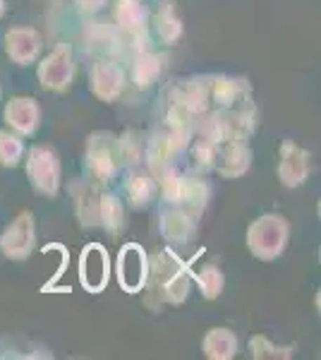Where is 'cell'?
I'll return each instance as SVG.
<instances>
[{
  "instance_id": "6da1fadb",
  "label": "cell",
  "mask_w": 321,
  "mask_h": 360,
  "mask_svg": "<svg viewBox=\"0 0 321 360\" xmlns=\"http://www.w3.org/2000/svg\"><path fill=\"white\" fill-rule=\"evenodd\" d=\"M151 274H154V281H159L163 300L178 305L188 298L190 278H192L190 264L183 262L173 250H163L159 257H156L154 266H151Z\"/></svg>"
},
{
  "instance_id": "7a4b0ae2",
  "label": "cell",
  "mask_w": 321,
  "mask_h": 360,
  "mask_svg": "<svg viewBox=\"0 0 321 360\" xmlns=\"http://www.w3.org/2000/svg\"><path fill=\"white\" fill-rule=\"evenodd\" d=\"M288 243V224L276 214H266L249 226L247 245L259 259H276Z\"/></svg>"
},
{
  "instance_id": "3957f363",
  "label": "cell",
  "mask_w": 321,
  "mask_h": 360,
  "mask_svg": "<svg viewBox=\"0 0 321 360\" xmlns=\"http://www.w3.org/2000/svg\"><path fill=\"white\" fill-rule=\"evenodd\" d=\"M27 176L39 193L55 197L60 190V161L51 147H32L27 159Z\"/></svg>"
},
{
  "instance_id": "277c9868",
  "label": "cell",
  "mask_w": 321,
  "mask_h": 360,
  "mask_svg": "<svg viewBox=\"0 0 321 360\" xmlns=\"http://www.w3.org/2000/svg\"><path fill=\"white\" fill-rule=\"evenodd\" d=\"M74 75V63H72V49L67 44H58L51 51L48 58H44V63L39 65V79L46 89L51 91H63L67 89Z\"/></svg>"
},
{
  "instance_id": "5b68a950",
  "label": "cell",
  "mask_w": 321,
  "mask_h": 360,
  "mask_svg": "<svg viewBox=\"0 0 321 360\" xmlns=\"http://www.w3.org/2000/svg\"><path fill=\"white\" fill-rule=\"evenodd\" d=\"M118 281L127 293H139L149 281V262L144 250L137 243H130L118 255Z\"/></svg>"
},
{
  "instance_id": "8992f818",
  "label": "cell",
  "mask_w": 321,
  "mask_h": 360,
  "mask_svg": "<svg viewBox=\"0 0 321 360\" xmlns=\"http://www.w3.org/2000/svg\"><path fill=\"white\" fill-rule=\"evenodd\" d=\"M110 276V262H108V252L103 250V245L91 243L81 250V259H79V281L81 286L89 293H101L108 283Z\"/></svg>"
},
{
  "instance_id": "52a82bcc",
  "label": "cell",
  "mask_w": 321,
  "mask_h": 360,
  "mask_svg": "<svg viewBox=\"0 0 321 360\" xmlns=\"http://www.w3.org/2000/svg\"><path fill=\"white\" fill-rule=\"evenodd\" d=\"M118 147L115 137L110 132H94L89 139V152H86V164L89 173L96 180H110L118 168Z\"/></svg>"
},
{
  "instance_id": "ba28073f",
  "label": "cell",
  "mask_w": 321,
  "mask_h": 360,
  "mask_svg": "<svg viewBox=\"0 0 321 360\" xmlns=\"http://www.w3.org/2000/svg\"><path fill=\"white\" fill-rule=\"evenodd\" d=\"M34 248V217L22 212L0 236V250L8 259H25Z\"/></svg>"
},
{
  "instance_id": "9c48e42d",
  "label": "cell",
  "mask_w": 321,
  "mask_h": 360,
  "mask_svg": "<svg viewBox=\"0 0 321 360\" xmlns=\"http://www.w3.org/2000/svg\"><path fill=\"white\" fill-rule=\"evenodd\" d=\"M249 159H252V154L242 139H225V142L216 144L211 168H216L225 178H237L249 168Z\"/></svg>"
},
{
  "instance_id": "30bf717a",
  "label": "cell",
  "mask_w": 321,
  "mask_h": 360,
  "mask_svg": "<svg viewBox=\"0 0 321 360\" xmlns=\"http://www.w3.org/2000/svg\"><path fill=\"white\" fill-rule=\"evenodd\" d=\"M309 176V154L295 142H283L281 161H278V178L285 188H297Z\"/></svg>"
},
{
  "instance_id": "8fae6325",
  "label": "cell",
  "mask_w": 321,
  "mask_h": 360,
  "mask_svg": "<svg viewBox=\"0 0 321 360\" xmlns=\"http://www.w3.org/2000/svg\"><path fill=\"white\" fill-rule=\"evenodd\" d=\"M91 89L103 101H113L125 89V70L113 60H98L91 68Z\"/></svg>"
},
{
  "instance_id": "7c38bea8",
  "label": "cell",
  "mask_w": 321,
  "mask_h": 360,
  "mask_svg": "<svg viewBox=\"0 0 321 360\" xmlns=\"http://www.w3.org/2000/svg\"><path fill=\"white\" fill-rule=\"evenodd\" d=\"M41 111L34 98L27 96H17L5 106V123L10 127H15L20 135H34L39 127Z\"/></svg>"
},
{
  "instance_id": "4fadbf2b",
  "label": "cell",
  "mask_w": 321,
  "mask_h": 360,
  "mask_svg": "<svg viewBox=\"0 0 321 360\" xmlns=\"http://www.w3.org/2000/svg\"><path fill=\"white\" fill-rule=\"evenodd\" d=\"M84 41L91 53L115 56L122 49V32L108 22H91L84 32Z\"/></svg>"
},
{
  "instance_id": "5bb4252c",
  "label": "cell",
  "mask_w": 321,
  "mask_h": 360,
  "mask_svg": "<svg viewBox=\"0 0 321 360\" xmlns=\"http://www.w3.org/2000/svg\"><path fill=\"white\" fill-rule=\"evenodd\" d=\"M115 22L127 37L142 41L147 37V8L139 0H118L115 5Z\"/></svg>"
},
{
  "instance_id": "9a60e30c",
  "label": "cell",
  "mask_w": 321,
  "mask_h": 360,
  "mask_svg": "<svg viewBox=\"0 0 321 360\" xmlns=\"http://www.w3.org/2000/svg\"><path fill=\"white\" fill-rule=\"evenodd\" d=\"M5 41H8V46H5V49H8V56L13 58L17 65L32 63L41 51V37H39V32H34V29H22V27L10 29Z\"/></svg>"
},
{
  "instance_id": "2e32d148",
  "label": "cell",
  "mask_w": 321,
  "mask_h": 360,
  "mask_svg": "<svg viewBox=\"0 0 321 360\" xmlns=\"http://www.w3.org/2000/svg\"><path fill=\"white\" fill-rule=\"evenodd\" d=\"M237 351V339L230 329H211L204 339V353L214 360H228Z\"/></svg>"
},
{
  "instance_id": "e0dca14e",
  "label": "cell",
  "mask_w": 321,
  "mask_h": 360,
  "mask_svg": "<svg viewBox=\"0 0 321 360\" xmlns=\"http://www.w3.org/2000/svg\"><path fill=\"white\" fill-rule=\"evenodd\" d=\"M98 224L113 238L120 236L122 226H125V217H122V202L115 195L98 197Z\"/></svg>"
},
{
  "instance_id": "ac0fdd59",
  "label": "cell",
  "mask_w": 321,
  "mask_h": 360,
  "mask_svg": "<svg viewBox=\"0 0 321 360\" xmlns=\"http://www.w3.org/2000/svg\"><path fill=\"white\" fill-rule=\"evenodd\" d=\"M161 231L166 233L168 240L185 243L195 233V219L188 212H166L161 219Z\"/></svg>"
},
{
  "instance_id": "d6986e66",
  "label": "cell",
  "mask_w": 321,
  "mask_h": 360,
  "mask_svg": "<svg viewBox=\"0 0 321 360\" xmlns=\"http://www.w3.org/2000/svg\"><path fill=\"white\" fill-rule=\"evenodd\" d=\"M161 75V58L149 51H139L132 63V79L137 86H151Z\"/></svg>"
},
{
  "instance_id": "ffe728a7",
  "label": "cell",
  "mask_w": 321,
  "mask_h": 360,
  "mask_svg": "<svg viewBox=\"0 0 321 360\" xmlns=\"http://www.w3.org/2000/svg\"><path fill=\"white\" fill-rule=\"evenodd\" d=\"M125 190L127 197H130L132 207H144L151 202V197L156 195V180L147 176V173H132L130 178L125 180Z\"/></svg>"
},
{
  "instance_id": "44dd1931",
  "label": "cell",
  "mask_w": 321,
  "mask_h": 360,
  "mask_svg": "<svg viewBox=\"0 0 321 360\" xmlns=\"http://www.w3.org/2000/svg\"><path fill=\"white\" fill-rule=\"evenodd\" d=\"M156 29H159L161 39L168 44H175L183 34V22L178 20L171 3H161V10L156 15Z\"/></svg>"
},
{
  "instance_id": "7402d4cb",
  "label": "cell",
  "mask_w": 321,
  "mask_h": 360,
  "mask_svg": "<svg viewBox=\"0 0 321 360\" xmlns=\"http://www.w3.org/2000/svg\"><path fill=\"white\" fill-rule=\"evenodd\" d=\"M195 278H197V283H199L204 298L214 300L216 295L223 291V271L216 264H204L199 271H195Z\"/></svg>"
},
{
  "instance_id": "603a6c76",
  "label": "cell",
  "mask_w": 321,
  "mask_h": 360,
  "mask_svg": "<svg viewBox=\"0 0 321 360\" xmlns=\"http://www.w3.org/2000/svg\"><path fill=\"white\" fill-rule=\"evenodd\" d=\"M115 147H118V159H122V164H137L142 159V152H144V142L139 137V132H125L120 139H115Z\"/></svg>"
},
{
  "instance_id": "cb8c5ba5",
  "label": "cell",
  "mask_w": 321,
  "mask_h": 360,
  "mask_svg": "<svg viewBox=\"0 0 321 360\" xmlns=\"http://www.w3.org/2000/svg\"><path fill=\"white\" fill-rule=\"evenodd\" d=\"M25 154V144L20 137L0 130V166H17Z\"/></svg>"
},
{
  "instance_id": "d4e9b609",
  "label": "cell",
  "mask_w": 321,
  "mask_h": 360,
  "mask_svg": "<svg viewBox=\"0 0 321 360\" xmlns=\"http://www.w3.org/2000/svg\"><path fill=\"white\" fill-rule=\"evenodd\" d=\"M98 197L91 188H84V193L77 195V214L79 221L84 226H96L98 224Z\"/></svg>"
},
{
  "instance_id": "484cf974",
  "label": "cell",
  "mask_w": 321,
  "mask_h": 360,
  "mask_svg": "<svg viewBox=\"0 0 321 360\" xmlns=\"http://www.w3.org/2000/svg\"><path fill=\"white\" fill-rule=\"evenodd\" d=\"M249 353H252V358H290L293 348L273 346L266 336H252L249 339Z\"/></svg>"
},
{
  "instance_id": "4316f807",
  "label": "cell",
  "mask_w": 321,
  "mask_h": 360,
  "mask_svg": "<svg viewBox=\"0 0 321 360\" xmlns=\"http://www.w3.org/2000/svg\"><path fill=\"white\" fill-rule=\"evenodd\" d=\"M103 3H106V0H77L81 13H98V10L103 8Z\"/></svg>"
},
{
  "instance_id": "83f0119b",
  "label": "cell",
  "mask_w": 321,
  "mask_h": 360,
  "mask_svg": "<svg viewBox=\"0 0 321 360\" xmlns=\"http://www.w3.org/2000/svg\"><path fill=\"white\" fill-rule=\"evenodd\" d=\"M3 13H5V0H0V17H3Z\"/></svg>"
}]
</instances>
